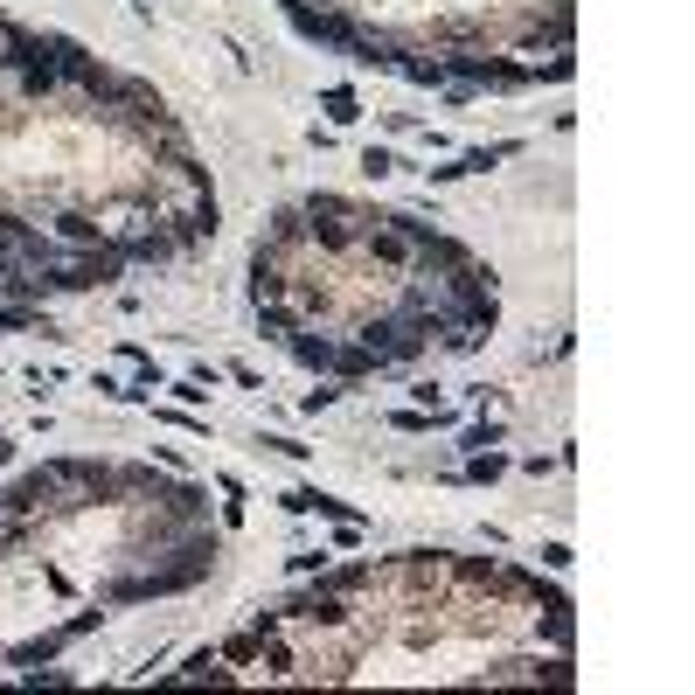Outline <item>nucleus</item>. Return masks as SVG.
<instances>
[{
  "label": "nucleus",
  "instance_id": "f257e3e1",
  "mask_svg": "<svg viewBox=\"0 0 695 695\" xmlns=\"http://www.w3.org/2000/svg\"><path fill=\"white\" fill-rule=\"evenodd\" d=\"M98 619L105 612H70L63 626H49V633H35V640H21L14 654H7V668H42V661H56L70 640H84V633H98Z\"/></svg>",
  "mask_w": 695,
  "mask_h": 695
},
{
  "label": "nucleus",
  "instance_id": "f03ea898",
  "mask_svg": "<svg viewBox=\"0 0 695 695\" xmlns=\"http://www.w3.org/2000/svg\"><path fill=\"white\" fill-rule=\"evenodd\" d=\"M202 195H216V188H209V167H202L195 153H174V160H167V181H160V195H153V216H167V209H181V202H202Z\"/></svg>",
  "mask_w": 695,
  "mask_h": 695
},
{
  "label": "nucleus",
  "instance_id": "7ed1b4c3",
  "mask_svg": "<svg viewBox=\"0 0 695 695\" xmlns=\"http://www.w3.org/2000/svg\"><path fill=\"white\" fill-rule=\"evenodd\" d=\"M160 223H167L174 251H195V244H209V237H216V223H223V216H216V195H202V202H181V209H167Z\"/></svg>",
  "mask_w": 695,
  "mask_h": 695
},
{
  "label": "nucleus",
  "instance_id": "20e7f679",
  "mask_svg": "<svg viewBox=\"0 0 695 695\" xmlns=\"http://www.w3.org/2000/svg\"><path fill=\"white\" fill-rule=\"evenodd\" d=\"M188 682H237V668H230L216 647H195L181 668H167V675H160V689H188Z\"/></svg>",
  "mask_w": 695,
  "mask_h": 695
},
{
  "label": "nucleus",
  "instance_id": "39448f33",
  "mask_svg": "<svg viewBox=\"0 0 695 695\" xmlns=\"http://www.w3.org/2000/svg\"><path fill=\"white\" fill-rule=\"evenodd\" d=\"M49 237H56L63 251H91V244H105V223H98L91 209H56V216H49Z\"/></svg>",
  "mask_w": 695,
  "mask_h": 695
},
{
  "label": "nucleus",
  "instance_id": "423d86ee",
  "mask_svg": "<svg viewBox=\"0 0 695 695\" xmlns=\"http://www.w3.org/2000/svg\"><path fill=\"white\" fill-rule=\"evenodd\" d=\"M285 348H292V362H299V369H313V376H334L341 334H306V327H292V334H285Z\"/></svg>",
  "mask_w": 695,
  "mask_h": 695
},
{
  "label": "nucleus",
  "instance_id": "0eeeda50",
  "mask_svg": "<svg viewBox=\"0 0 695 695\" xmlns=\"http://www.w3.org/2000/svg\"><path fill=\"white\" fill-rule=\"evenodd\" d=\"M501 473H508V459H501V452L487 445V452H466V466H459L452 480H466V487H494Z\"/></svg>",
  "mask_w": 695,
  "mask_h": 695
},
{
  "label": "nucleus",
  "instance_id": "6e6552de",
  "mask_svg": "<svg viewBox=\"0 0 695 695\" xmlns=\"http://www.w3.org/2000/svg\"><path fill=\"white\" fill-rule=\"evenodd\" d=\"M320 112H327V126H355V119H362V98H355L348 84H327V91H320Z\"/></svg>",
  "mask_w": 695,
  "mask_h": 695
},
{
  "label": "nucleus",
  "instance_id": "1a4fd4ad",
  "mask_svg": "<svg viewBox=\"0 0 695 695\" xmlns=\"http://www.w3.org/2000/svg\"><path fill=\"white\" fill-rule=\"evenodd\" d=\"M28 536H35V515H21V508H7V501H0V556H14Z\"/></svg>",
  "mask_w": 695,
  "mask_h": 695
},
{
  "label": "nucleus",
  "instance_id": "9d476101",
  "mask_svg": "<svg viewBox=\"0 0 695 695\" xmlns=\"http://www.w3.org/2000/svg\"><path fill=\"white\" fill-rule=\"evenodd\" d=\"M397 77H411V84H431V91H438V84H452V77H445V63H438V56H411V49H404V56H397Z\"/></svg>",
  "mask_w": 695,
  "mask_h": 695
},
{
  "label": "nucleus",
  "instance_id": "9b49d317",
  "mask_svg": "<svg viewBox=\"0 0 695 695\" xmlns=\"http://www.w3.org/2000/svg\"><path fill=\"white\" fill-rule=\"evenodd\" d=\"M21 327H49L35 299H0V334H21Z\"/></svg>",
  "mask_w": 695,
  "mask_h": 695
},
{
  "label": "nucleus",
  "instance_id": "f8f14e48",
  "mask_svg": "<svg viewBox=\"0 0 695 695\" xmlns=\"http://www.w3.org/2000/svg\"><path fill=\"white\" fill-rule=\"evenodd\" d=\"M313 515H320V522H362V508H355V501H341V494H327V487L313 494Z\"/></svg>",
  "mask_w": 695,
  "mask_h": 695
},
{
  "label": "nucleus",
  "instance_id": "ddd939ff",
  "mask_svg": "<svg viewBox=\"0 0 695 695\" xmlns=\"http://www.w3.org/2000/svg\"><path fill=\"white\" fill-rule=\"evenodd\" d=\"M397 167H404V160H397L390 146H369V153H362V174H376V181H383V174H397Z\"/></svg>",
  "mask_w": 695,
  "mask_h": 695
},
{
  "label": "nucleus",
  "instance_id": "4468645a",
  "mask_svg": "<svg viewBox=\"0 0 695 695\" xmlns=\"http://www.w3.org/2000/svg\"><path fill=\"white\" fill-rule=\"evenodd\" d=\"M459 445H466V452H487V445H501V424H494V417H487V424H473V431H466V438H459Z\"/></svg>",
  "mask_w": 695,
  "mask_h": 695
},
{
  "label": "nucleus",
  "instance_id": "2eb2a0df",
  "mask_svg": "<svg viewBox=\"0 0 695 695\" xmlns=\"http://www.w3.org/2000/svg\"><path fill=\"white\" fill-rule=\"evenodd\" d=\"M313 494H320V487H285L278 508H285V515H313Z\"/></svg>",
  "mask_w": 695,
  "mask_h": 695
},
{
  "label": "nucleus",
  "instance_id": "dca6fc26",
  "mask_svg": "<svg viewBox=\"0 0 695 695\" xmlns=\"http://www.w3.org/2000/svg\"><path fill=\"white\" fill-rule=\"evenodd\" d=\"M160 424H174V431H209V417H195V411H160Z\"/></svg>",
  "mask_w": 695,
  "mask_h": 695
},
{
  "label": "nucleus",
  "instance_id": "f3484780",
  "mask_svg": "<svg viewBox=\"0 0 695 695\" xmlns=\"http://www.w3.org/2000/svg\"><path fill=\"white\" fill-rule=\"evenodd\" d=\"M334 397H341V390H306V397H299V411H306V417H320L327 404H334Z\"/></svg>",
  "mask_w": 695,
  "mask_h": 695
},
{
  "label": "nucleus",
  "instance_id": "a211bd4d",
  "mask_svg": "<svg viewBox=\"0 0 695 695\" xmlns=\"http://www.w3.org/2000/svg\"><path fill=\"white\" fill-rule=\"evenodd\" d=\"M265 452H278V459H306V445H299V438H278V431L265 438Z\"/></svg>",
  "mask_w": 695,
  "mask_h": 695
},
{
  "label": "nucleus",
  "instance_id": "6ab92c4d",
  "mask_svg": "<svg viewBox=\"0 0 695 695\" xmlns=\"http://www.w3.org/2000/svg\"><path fill=\"white\" fill-rule=\"evenodd\" d=\"M327 563H334V550H299L292 556V570H327Z\"/></svg>",
  "mask_w": 695,
  "mask_h": 695
},
{
  "label": "nucleus",
  "instance_id": "aec40b11",
  "mask_svg": "<svg viewBox=\"0 0 695 695\" xmlns=\"http://www.w3.org/2000/svg\"><path fill=\"white\" fill-rule=\"evenodd\" d=\"M411 404L417 411H438V383H411Z\"/></svg>",
  "mask_w": 695,
  "mask_h": 695
},
{
  "label": "nucleus",
  "instance_id": "412c9836",
  "mask_svg": "<svg viewBox=\"0 0 695 695\" xmlns=\"http://www.w3.org/2000/svg\"><path fill=\"white\" fill-rule=\"evenodd\" d=\"M543 563H550V570H570V543H543Z\"/></svg>",
  "mask_w": 695,
  "mask_h": 695
},
{
  "label": "nucleus",
  "instance_id": "4be33fe9",
  "mask_svg": "<svg viewBox=\"0 0 695 695\" xmlns=\"http://www.w3.org/2000/svg\"><path fill=\"white\" fill-rule=\"evenodd\" d=\"M133 7H146V0H133Z\"/></svg>",
  "mask_w": 695,
  "mask_h": 695
}]
</instances>
